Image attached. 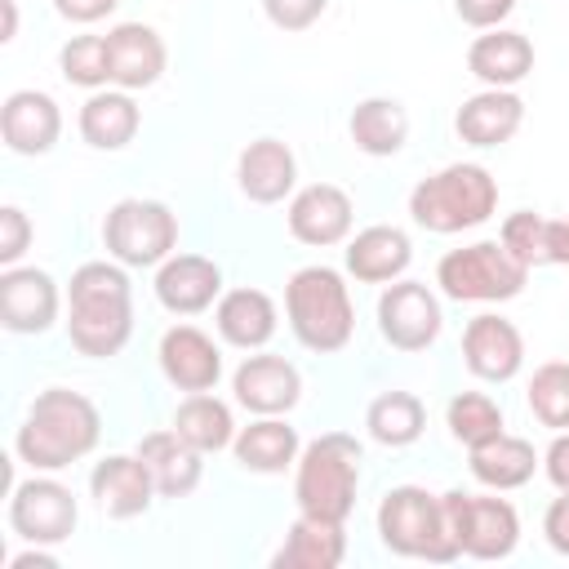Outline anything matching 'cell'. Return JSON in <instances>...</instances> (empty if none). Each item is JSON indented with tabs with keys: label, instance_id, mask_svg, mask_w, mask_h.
I'll list each match as a JSON object with an SVG mask.
<instances>
[{
	"label": "cell",
	"instance_id": "1",
	"mask_svg": "<svg viewBox=\"0 0 569 569\" xmlns=\"http://www.w3.org/2000/svg\"><path fill=\"white\" fill-rule=\"evenodd\" d=\"M67 338L80 356L107 360L120 356L133 333V284L124 262L93 258L80 262L67 280Z\"/></svg>",
	"mask_w": 569,
	"mask_h": 569
},
{
	"label": "cell",
	"instance_id": "2",
	"mask_svg": "<svg viewBox=\"0 0 569 569\" xmlns=\"http://www.w3.org/2000/svg\"><path fill=\"white\" fill-rule=\"evenodd\" d=\"M102 436V413L84 391L71 387H44L27 405V418L18 427V458L36 471H62L93 453Z\"/></svg>",
	"mask_w": 569,
	"mask_h": 569
},
{
	"label": "cell",
	"instance_id": "3",
	"mask_svg": "<svg viewBox=\"0 0 569 569\" xmlns=\"http://www.w3.org/2000/svg\"><path fill=\"white\" fill-rule=\"evenodd\" d=\"M360 462H365V445L351 431H325L311 445H302L293 462L298 511L347 525V516L356 511V493H360Z\"/></svg>",
	"mask_w": 569,
	"mask_h": 569
},
{
	"label": "cell",
	"instance_id": "4",
	"mask_svg": "<svg viewBox=\"0 0 569 569\" xmlns=\"http://www.w3.org/2000/svg\"><path fill=\"white\" fill-rule=\"evenodd\" d=\"M498 209V178L476 164V160H453L427 178L413 182L409 191V213L422 231L453 236L489 222Z\"/></svg>",
	"mask_w": 569,
	"mask_h": 569
},
{
	"label": "cell",
	"instance_id": "5",
	"mask_svg": "<svg viewBox=\"0 0 569 569\" xmlns=\"http://www.w3.org/2000/svg\"><path fill=\"white\" fill-rule=\"evenodd\" d=\"M284 316L293 338L316 356L342 351L356 333V307H351L347 280L338 267H325V262L298 267L284 280Z\"/></svg>",
	"mask_w": 569,
	"mask_h": 569
},
{
	"label": "cell",
	"instance_id": "6",
	"mask_svg": "<svg viewBox=\"0 0 569 569\" xmlns=\"http://www.w3.org/2000/svg\"><path fill=\"white\" fill-rule=\"evenodd\" d=\"M378 538L391 556L405 560H427V565H449L458 560V542L449 538L445 525V502L427 485H391L378 502Z\"/></svg>",
	"mask_w": 569,
	"mask_h": 569
},
{
	"label": "cell",
	"instance_id": "7",
	"mask_svg": "<svg viewBox=\"0 0 569 569\" xmlns=\"http://www.w3.org/2000/svg\"><path fill=\"white\" fill-rule=\"evenodd\" d=\"M436 284L453 302H507L529 284V267L516 262L502 240H476L436 262Z\"/></svg>",
	"mask_w": 569,
	"mask_h": 569
},
{
	"label": "cell",
	"instance_id": "8",
	"mask_svg": "<svg viewBox=\"0 0 569 569\" xmlns=\"http://www.w3.org/2000/svg\"><path fill=\"white\" fill-rule=\"evenodd\" d=\"M102 244L124 267H160L178 249V213L151 196H124L102 218Z\"/></svg>",
	"mask_w": 569,
	"mask_h": 569
},
{
	"label": "cell",
	"instance_id": "9",
	"mask_svg": "<svg viewBox=\"0 0 569 569\" xmlns=\"http://www.w3.org/2000/svg\"><path fill=\"white\" fill-rule=\"evenodd\" d=\"M445 525L449 538L458 542L462 556L471 560H507L520 542V516L498 489L489 493H467V489H445Z\"/></svg>",
	"mask_w": 569,
	"mask_h": 569
},
{
	"label": "cell",
	"instance_id": "10",
	"mask_svg": "<svg viewBox=\"0 0 569 569\" xmlns=\"http://www.w3.org/2000/svg\"><path fill=\"white\" fill-rule=\"evenodd\" d=\"M9 525L22 542H40V547H58L76 533L80 525V507L76 493L53 480V476H31L18 480L9 489Z\"/></svg>",
	"mask_w": 569,
	"mask_h": 569
},
{
	"label": "cell",
	"instance_id": "11",
	"mask_svg": "<svg viewBox=\"0 0 569 569\" xmlns=\"http://www.w3.org/2000/svg\"><path fill=\"white\" fill-rule=\"evenodd\" d=\"M373 316H378V333L396 351H427L445 329V311H440L436 289L427 280H409V276L382 284Z\"/></svg>",
	"mask_w": 569,
	"mask_h": 569
},
{
	"label": "cell",
	"instance_id": "12",
	"mask_svg": "<svg viewBox=\"0 0 569 569\" xmlns=\"http://www.w3.org/2000/svg\"><path fill=\"white\" fill-rule=\"evenodd\" d=\"M462 365L480 382H511L525 365V338L516 320L498 311H480L462 329Z\"/></svg>",
	"mask_w": 569,
	"mask_h": 569
},
{
	"label": "cell",
	"instance_id": "13",
	"mask_svg": "<svg viewBox=\"0 0 569 569\" xmlns=\"http://www.w3.org/2000/svg\"><path fill=\"white\" fill-rule=\"evenodd\" d=\"M231 391L236 405L267 418V413H289L302 400V373L293 360L276 356V351H253L236 365L231 373Z\"/></svg>",
	"mask_w": 569,
	"mask_h": 569
},
{
	"label": "cell",
	"instance_id": "14",
	"mask_svg": "<svg viewBox=\"0 0 569 569\" xmlns=\"http://www.w3.org/2000/svg\"><path fill=\"white\" fill-rule=\"evenodd\" d=\"M289 236L298 244L311 249H329L338 240H347L351 222H356V204L338 182H307L289 196Z\"/></svg>",
	"mask_w": 569,
	"mask_h": 569
},
{
	"label": "cell",
	"instance_id": "15",
	"mask_svg": "<svg viewBox=\"0 0 569 569\" xmlns=\"http://www.w3.org/2000/svg\"><path fill=\"white\" fill-rule=\"evenodd\" d=\"M62 311V289L44 267L0 271V325L9 333H44Z\"/></svg>",
	"mask_w": 569,
	"mask_h": 569
},
{
	"label": "cell",
	"instance_id": "16",
	"mask_svg": "<svg viewBox=\"0 0 569 569\" xmlns=\"http://www.w3.org/2000/svg\"><path fill=\"white\" fill-rule=\"evenodd\" d=\"M156 356H160L164 382L178 387V391H213L218 378H222V351L200 325H187V320L169 325L160 333Z\"/></svg>",
	"mask_w": 569,
	"mask_h": 569
},
{
	"label": "cell",
	"instance_id": "17",
	"mask_svg": "<svg viewBox=\"0 0 569 569\" xmlns=\"http://www.w3.org/2000/svg\"><path fill=\"white\" fill-rule=\"evenodd\" d=\"M156 298L173 316H200L222 298V267L204 253H169L151 280Z\"/></svg>",
	"mask_w": 569,
	"mask_h": 569
},
{
	"label": "cell",
	"instance_id": "18",
	"mask_svg": "<svg viewBox=\"0 0 569 569\" xmlns=\"http://www.w3.org/2000/svg\"><path fill=\"white\" fill-rule=\"evenodd\" d=\"M107 67L116 89H151L169 67L164 36L147 22H116L107 31Z\"/></svg>",
	"mask_w": 569,
	"mask_h": 569
},
{
	"label": "cell",
	"instance_id": "19",
	"mask_svg": "<svg viewBox=\"0 0 569 569\" xmlns=\"http://www.w3.org/2000/svg\"><path fill=\"white\" fill-rule=\"evenodd\" d=\"M89 493L111 520H133L160 498L156 480H151V471H147V462L138 453H107L102 462H93Z\"/></svg>",
	"mask_w": 569,
	"mask_h": 569
},
{
	"label": "cell",
	"instance_id": "20",
	"mask_svg": "<svg viewBox=\"0 0 569 569\" xmlns=\"http://www.w3.org/2000/svg\"><path fill=\"white\" fill-rule=\"evenodd\" d=\"M213 325H218V338L227 347L262 351L280 325V311H276V298L267 289L236 284V289H222V298L213 302Z\"/></svg>",
	"mask_w": 569,
	"mask_h": 569
},
{
	"label": "cell",
	"instance_id": "21",
	"mask_svg": "<svg viewBox=\"0 0 569 569\" xmlns=\"http://www.w3.org/2000/svg\"><path fill=\"white\" fill-rule=\"evenodd\" d=\"M62 133V111L44 89H13L0 102V138L18 156H44Z\"/></svg>",
	"mask_w": 569,
	"mask_h": 569
},
{
	"label": "cell",
	"instance_id": "22",
	"mask_svg": "<svg viewBox=\"0 0 569 569\" xmlns=\"http://www.w3.org/2000/svg\"><path fill=\"white\" fill-rule=\"evenodd\" d=\"M236 187L253 204H280L298 187V156L280 138H253L236 156Z\"/></svg>",
	"mask_w": 569,
	"mask_h": 569
},
{
	"label": "cell",
	"instance_id": "23",
	"mask_svg": "<svg viewBox=\"0 0 569 569\" xmlns=\"http://www.w3.org/2000/svg\"><path fill=\"white\" fill-rule=\"evenodd\" d=\"M133 453L147 462L160 498H191L196 485H200V476H204V453L191 440H182L173 427L147 431Z\"/></svg>",
	"mask_w": 569,
	"mask_h": 569
},
{
	"label": "cell",
	"instance_id": "24",
	"mask_svg": "<svg viewBox=\"0 0 569 569\" xmlns=\"http://www.w3.org/2000/svg\"><path fill=\"white\" fill-rule=\"evenodd\" d=\"M467 71L485 89H516L533 71V40L511 27H489L467 49Z\"/></svg>",
	"mask_w": 569,
	"mask_h": 569
},
{
	"label": "cell",
	"instance_id": "25",
	"mask_svg": "<svg viewBox=\"0 0 569 569\" xmlns=\"http://www.w3.org/2000/svg\"><path fill=\"white\" fill-rule=\"evenodd\" d=\"M347 276H356L360 284H391L409 271L413 262V244L400 227L391 222H373L365 231H356L347 240Z\"/></svg>",
	"mask_w": 569,
	"mask_h": 569
},
{
	"label": "cell",
	"instance_id": "26",
	"mask_svg": "<svg viewBox=\"0 0 569 569\" xmlns=\"http://www.w3.org/2000/svg\"><path fill=\"white\" fill-rule=\"evenodd\" d=\"M520 120H525V102L516 89H480L458 107L453 133L467 147H502L516 138Z\"/></svg>",
	"mask_w": 569,
	"mask_h": 569
},
{
	"label": "cell",
	"instance_id": "27",
	"mask_svg": "<svg viewBox=\"0 0 569 569\" xmlns=\"http://www.w3.org/2000/svg\"><path fill=\"white\" fill-rule=\"evenodd\" d=\"M231 453L244 471L253 476H280L298 462L302 453V440H298V427L284 422V413H267V418H249V427L236 431L231 440Z\"/></svg>",
	"mask_w": 569,
	"mask_h": 569
},
{
	"label": "cell",
	"instance_id": "28",
	"mask_svg": "<svg viewBox=\"0 0 569 569\" xmlns=\"http://www.w3.org/2000/svg\"><path fill=\"white\" fill-rule=\"evenodd\" d=\"M347 556V525L302 516L284 529V542L271 551V569H338Z\"/></svg>",
	"mask_w": 569,
	"mask_h": 569
},
{
	"label": "cell",
	"instance_id": "29",
	"mask_svg": "<svg viewBox=\"0 0 569 569\" xmlns=\"http://www.w3.org/2000/svg\"><path fill=\"white\" fill-rule=\"evenodd\" d=\"M467 467H471V476H476L485 489L507 493V489H520V485L533 480V471L542 467V453H538L525 436L498 431L493 440L467 449Z\"/></svg>",
	"mask_w": 569,
	"mask_h": 569
},
{
	"label": "cell",
	"instance_id": "30",
	"mask_svg": "<svg viewBox=\"0 0 569 569\" xmlns=\"http://www.w3.org/2000/svg\"><path fill=\"white\" fill-rule=\"evenodd\" d=\"M142 111L129 89H93L80 107V138L98 151H120L133 142Z\"/></svg>",
	"mask_w": 569,
	"mask_h": 569
},
{
	"label": "cell",
	"instance_id": "31",
	"mask_svg": "<svg viewBox=\"0 0 569 569\" xmlns=\"http://www.w3.org/2000/svg\"><path fill=\"white\" fill-rule=\"evenodd\" d=\"M347 133L365 156H396L409 142V111L396 98H365L351 107Z\"/></svg>",
	"mask_w": 569,
	"mask_h": 569
},
{
	"label": "cell",
	"instance_id": "32",
	"mask_svg": "<svg viewBox=\"0 0 569 569\" xmlns=\"http://www.w3.org/2000/svg\"><path fill=\"white\" fill-rule=\"evenodd\" d=\"M173 431L182 440H191L200 453H218V449H231L240 427H236L227 400H218L213 391H187L173 409Z\"/></svg>",
	"mask_w": 569,
	"mask_h": 569
},
{
	"label": "cell",
	"instance_id": "33",
	"mask_svg": "<svg viewBox=\"0 0 569 569\" xmlns=\"http://www.w3.org/2000/svg\"><path fill=\"white\" fill-rule=\"evenodd\" d=\"M365 431L387 449H405L427 431V405L405 387L378 391L365 409Z\"/></svg>",
	"mask_w": 569,
	"mask_h": 569
},
{
	"label": "cell",
	"instance_id": "34",
	"mask_svg": "<svg viewBox=\"0 0 569 569\" xmlns=\"http://www.w3.org/2000/svg\"><path fill=\"white\" fill-rule=\"evenodd\" d=\"M445 427H449V436L458 445L476 449V445L493 440L498 431H507V418H502V409H498L493 396H485V391H458L445 405Z\"/></svg>",
	"mask_w": 569,
	"mask_h": 569
},
{
	"label": "cell",
	"instance_id": "35",
	"mask_svg": "<svg viewBox=\"0 0 569 569\" xmlns=\"http://www.w3.org/2000/svg\"><path fill=\"white\" fill-rule=\"evenodd\" d=\"M525 396H529V413L547 431H569V360H542Z\"/></svg>",
	"mask_w": 569,
	"mask_h": 569
},
{
	"label": "cell",
	"instance_id": "36",
	"mask_svg": "<svg viewBox=\"0 0 569 569\" xmlns=\"http://www.w3.org/2000/svg\"><path fill=\"white\" fill-rule=\"evenodd\" d=\"M58 71L80 84V89H102L111 84V67H107V36H71L58 49Z\"/></svg>",
	"mask_w": 569,
	"mask_h": 569
},
{
	"label": "cell",
	"instance_id": "37",
	"mask_svg": "<svg viewBox=\"0 0 569 569\" xmlns=\"http://www.w3.org/2000/svg\"><path fill=\"white\" fill-rule=\"evenodd\" d=\"M498 240H502L507 253H511L516 262H525L529 271L551 262V258H547V218L533 213V209H516V213H507Z\"/></svg>",
	"mask_w": 569,
	"mask_h": 569
},
{
	"label": "cell",
	"instance_id": "38",
	"mask_svg": "<svg viewBox=\"0 0 569 569\" xmlns=\"http://www.w3.org/2000/svg\"><path fill=\"white\" fill-rule=\"evenodd\" d=\"M31 218L18 204H0V267H18V258L31 249Z\"/></svg>",
	"mask_w": 569,
	"mask_h": 569
},
{
	"label": "cell",
	"instance_id": "39",
	"mask_svg": "<svg viewBox=\"0 0 569 569\" xmlns=\"http://www.w3.org/2000/svg\"><path fill=\"white\" fill-rule=\"evenodd\" d=\"M325 9H329V0H262V13L280 31H307Z\"/></svg>",
	"mask_w": 569,
	"mask_h": 569
},
{
	"label": "cell",
	"instance_id": "40",
	"mask_svg": "<svg viewBox=\"0 0 569 569\" xmlns=\"http://www.w3.org/2000/svg\"><path fill=\"white\" fill-rule=\"evenodd\" d=\"M453 9H458V18L467 27L489 31V27H502L507 22V13L516 9V0H453Z\"/></svg>",
	"mask_w": 569,
	"mask_h": 569
},
{
	"label": "cell",
	"instance_id": "41",
	"mask_svg": "<svg viewBox=\"0 0 569 569\" xmlns=\"http://www.w3.org/2000/svg\"><path fill=\"white\" fill-rule=\"evenodd\" d=\"M542 533H547V547L569 560V489H560V498H551V507L542 516Z\"/></svg>",
	"mask_w": 569,
	"mask_h": 569
},
{
	"label": "cell",
	"instance_id": "42",
	"mask_svg": "<svg viewBox=\"0 0 569 569\" xmlns=\"http://www.w3.org/2000/svg\"><path fill=\"white\" fill-rule=\"evenodd\" d=\"M542 476L556 485V493L569 489V431H556L551 445L542 449Z\"/></svg>",
	"mask_w": 569,
	"mask_h": 569
},
{
	"label": "cell",
	"instance_id": "43",
	"mask_svg": "<svg viewBox=\"0 0 569 569\" xmlns=\"http://www.w3.org/2000/svg\"><path fill=\"white\" fill-rule=\"evenodd\" d=\"M116 4H120V0H53V9H58L67 22H80V27L102 22V18H107Z\"/></svg>",
	"mask_w": 569,
	"mask_h": 569
},
{
	"label": "cell",
	"instance_id": "44",
	"mask_svg": "<svg viewBox=\"0 0 569 569\" xmlns=\"http://www.w3.org/2000/svg\"><path fill=\"white\" fill-rule=\"evenodd\" d=\"M547 258L569 267V213L560 218H547Z\"/></svg>",
	"mask_w": 569,
	"mask_h": 569
},
{
	"label": "cell",
	"instance_id": "45",
	"mask_svg": "<svg viewBox=\"0 0 569 569\" xmlns=\"http://www.w3.org/2000/svg\"><path fill=\"white\" fill-rule=\"evenodd\" d=\"M9 569H58V556H49L40 542H27V551L9 556Z\"/></svg>",
	"mask_w": 569,
	"mask_h": 569
},
{
	"label": "cell",
	"instance_id": "46",
	"mask_svg": "<svg viewBox=\"0 0 569 569\" xmlns=\"http://www.w3.org/2000/svg\"><path fill=\"white\" fill-rule=\"evenodd\" d=\"M18 36V0H0V44Z\"/></svg>",
	"mask_w": 569,
	"mask_h": 569
},
{
	"label": "cell",
	"instance_id": "47",
	"mask_svg": "<svg viewBox=\"0 0 569 569\" xmlns=\"http://www.w3.org/2000/svg\"><path fill=\"white\" fill-rule=\"evenodd\" d=\"M0 480L4 489H13V458H0Z\"/></svg>",
	"mask_w": 569,
	"mask_h": 569
}]
</instances>
